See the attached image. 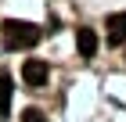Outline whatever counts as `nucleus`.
Masks as SVG:
<instances>
[{"label":"nucleus","instance_id":"1","mask_svg":"<svg viewBox=\"0 0 126 122\" xmlns=\"http://www.w3.org/2000/svg\"><path fill=\"white\" fill-rule=\"evenodd\" d=\"M36 40H40V29L32 22H18V18L4 22V47L7 50H29Z\"/></svg>","mask_w":126,"mask_h":122},{"label":"nucleus","instance_id":"2","mask_svg":"<svg viewBox=\"0 0 126 122\" xmlns=\"http://www.w3.org/2000/svg\"><path fill=\"white\" fill-rule=\"evenodd\" d=\"M105 29H108V43H112V47H123L126 43V11L123 14H112V18L105 22Z\"/></svg>","mask_w":126,"mask_h":122},{"label":"nucleus","instance_id":"3","mask_svg":"<svg viewBox=\"0 0 126 122\" xmlns=\"http://www.w3.org/2000/svg\"><path fill=\"white\" fill-rule=\"evenodd\" d=\"M22 75H25V83H29V86H43V83H47V75H50V68L43 65V61H25Z\"/></svg>","mask_w":126,"mask_h":122},{"label":"nucleus","instance_id":"4","mask_svg":"<svg viewBox=\"0 0 126 122\" xmlns=\"http://www.w3.org/2000/svg\"><path fill=\"white\" fill-rule=\"evenodd\" d=\"M76 50H79V57H94V54H97L94 29H76Z\"/></svg>","mask_w":126,"mask_h":122},{"label":"nucleus","instance_id":"5","mask_svg":"<svg viewBox=\"0 0 126 122\" xmlns=\"http://www.w3.org/2000/svg\"><path fill=\"white\" fill-rule=\"evenodd\" d=\"M11 97H15V83H11V75L0 68V115H7L11 108Z\"/></svg>","mask_w":126,"mask_h":122},{"label":"nucleus","instance_id":"6","mask_svg":"<svg viewBox=\"0 0 126 122\" xmlns=\"http://www.w3.org/2000/svg\"><path fill=\"white\" fill-rule=\"evenodd\" d=\"M22 122H47V119H43L40 108H25V111H22Z\"/></svg>","mask_w":126,"mask_h":122}]
</instances>
